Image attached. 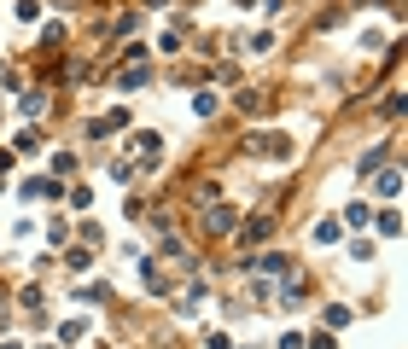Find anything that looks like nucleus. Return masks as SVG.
Here are the masks:
<instances>
[{
	"label": "nucleus",
	"mask_w": 408,
	"mask_h": 349,
	"mask_svg": "<svg viewBox=\"0 0 408 349\" xmlns=\"http://www.w3.org/2000/svg\"><path fill=\"white\" fill-rule=\"evenodd\" d=\"M268 239V216H251V227H245V245H263Z\"/></svg>",
	"instance_id": "obj_4"
},
{
	"label": "nucleus",
	"mask_w": 408,
	"mask_h": 349,
	"mask_svg": "<svg viewBox=\"0 0 408 349\" xmlns=\"http://www.w3.org/2000/svg\"><path fill=\"white\" fill-rule=\"evenodd\" d=\"M257 268H263L268 280H286V273H292V262H286V256H263V262H257Z\"/></svg>",
	"instance_id": "obj_3"
},
{
	"label": "nucleus",
	"mask_w": 408,
	"mask_h": 349,
	"mask_svg": "<svg viewBox=\"0 0 408 349\" xmlns=\"http://www.w3.org/2000/svg\"><path fill=\"white\" fill-rule=\"evenodd\" d=\"M251 152H263V157H286L292 146L280 140V134H257V140H251Z\"/></svg>",
	"instance_id": "obj_2"
},
{
	"label": "nucleus",
	"mask_w": 408,
	"mask_h": 349,
	"mask_svg": "<svg viewBox=\"0 0 408 349\" xmlns=\"http://www.w3.org/2000/svg\"><path fill=\"white\" fill-rule=\"evenodd\" d=\"M140 82H146V65H129V70L117 76V87H140Z\"/></svg>",
	"instance_id": "obj_5"
},
{
	"label": "nucleus",
	"mask_w": 408,
	"mask_h": 349,
	"mask_svg": "<svg viewBox=\"0 0 408 349\" xmlns=\"http://www.w3.org/2000/svg\"><path fill=\"white\" fill-rule=\"evenodd\" d=\"M233 227H239L233 204H210V210H204V233H233Z\"/></svg>",
	"instance_id": "obj_1"
}]
</instances>
